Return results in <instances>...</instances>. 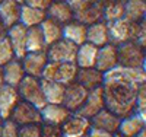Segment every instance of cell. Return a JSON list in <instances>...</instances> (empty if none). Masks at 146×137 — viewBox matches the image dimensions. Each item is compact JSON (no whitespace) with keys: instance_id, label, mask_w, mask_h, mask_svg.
I'll use <instances>...</instances> for the list:
<instances>
[{"instance_id":"3957f363","label":"cell","mask_w":146,"mask_h":137,"mask_svg":"<svg viewBox=\"0 0 146 137\" xmlns=\"http://www.w3.org/2000/svg\"><path fill=\"white\" fill-rule=\"evenodd\" d=\"M78 70L79 67L75 63H54V61H48L42 70L41 79L54 80L64 86H69L76 82Z\"/></svg>"},{"instance_id":"4316f807","label":"cell","mask_w":146,"mask_h":137,"mask_svg":"<svg viewBox=\"0 0 146 137\" xmlns=\"http://www.w3.org/2000/svg\"><path fill=\"white\" fill-rule=\"evenodd\" d=\"M47 18H50L62 25H66L67 22L73 21V10L67 5V2H53L45 10Z\"/></svg>"},{"instance_id":"52a82bcc","label":"cell","mask_w":146,"mask_h":137,"mask_svg":"<svg viewBox=\"0 0 146 137\" xmlns=\"http://www.w3.org/2000/svg\"><path fill=\"white\" fill-rule=\"evenodd\" d=\"M104 80H118V82H126V83L142 85V83H146V70L115 66L114 69L104 73Z\"/></svg>"},{"instance_id":"8d00e7d4","label":"cell","mask_w":146,"mask_h":137,"mask_svg":"<svg viewBox=\"0 0 146 137\" xmlns=\"http://www.w3.org/2000/svg\"><path fill=\"white\" fill-rule=\"evenodd\" d=\"M41 137H63L62 130L58 126H50V124H42L41 127Z\"/></svg>"},{"instance_id":"5bb4252c","label":"cell","mask_w":146,"mask_h":137,"mask_svg":"<svg viewBox=\"0 0 146 137\" xmlns=\"http://www.w3.org/2000/svg\"><path fill=\"white\" fill-rule=\"evenodd\" d=\"M88 92L89 91H86L78 82L66 86L64 96H63V105L70 111V113H76V111L83 105L85 99L88 96Z\"/></svg>"},{"instance_id":"7a4b0ae2","label":"cell","mask_w":146,"mask_h":137,"mask_svg":"<svg viewBox=\"0 0 146 137\" xmlns=\"http://www.w3.org/2000/svg\"><path fill=\"white\" fill-rule=\"evenodd\" d=\"M108 41L115 47L135 41L143 48L146 47V22L145 19L140 22H131L126 18H121L114 22H108Z\"/></svg>"},{"instance_id":"9a60e30c","label":"cell","mask_w":146,"mask_h":137,"mask_svg":"<svg viewBox=\"0 0 146 137\" xmlns=\"http://www.w3.org/2000/svg\"><path fill=\"white\" fill-rule=\"evenodd\" d=\"M41 113V120L42 124H50V126H62V124L70 117V111L63 105V104H47Z\"/></svg>"},{"instance_id":"7bdbcfd3","label":"cell","mask_w":146,"mask_h":137,"mask_svg":"<svg viewBox=\"0 0 146 137\" xmlns=\"http://www.w3.org/2000/svg\"><path fill=\"white\" fill-rule=\"evenodd\" d=\"M3 85V71H2V67H0V86Z\"/></svg>"},{"instance_id":"ee69618b","label":"cell","mask_w":146,"mask_h":137,"mask_svg":"<svg viewBox=\"0 0 146 137\" xmlns=\"http://www.w3.org/2000/svg\"><path fill=\"white\" fill-rule=\"evenodd\" d=\"M114 137H123V136H120L118 133H115V134H114Z\"/></svg>"},{"instance_id":"ffe728a7","label":"cell","mask_w":146,"mask_h":137,"mask_svg":"<svg viewBox=\"0 0 146 137\" xmlns=\"http://www.w3.org/2000/svg\"><path fill=\"white\" fill-rule=\"evenodd\" d=\"M21 6L22 5L18 3L16 0H3L0 3V19L7 29L19 23Z\"/></svg>"},{"instance_id":"83f0119b","label":"cell","mask_w":146,"mask_h":137,"mask_svg":"<svg viewBox=\"0 0 146 137\" xmlns=\"http://www.w3.org/2000/svg\"><path fill=\"white\" fill-rule=\"evenodd\" d=\"M40 29L42 32L44 41L47 45H51V44H54L63 38V25L50 19V18H45L41 22Z\"/></svg>"},{"instance_id":"4fadbf2b","label":"cell","mask_w":146,"mask_h":137,"mask_svg":"<svg viewBox=\"0 0 146 137\" xmlns=\"http://www.w3.org/2000/svg\"><path fill=\"white\" fill-rule=\"evenodd\" d=\"M89 121H91V128H96V130H101V131L115 134L118 131V126H120L121 118L117 117L115 114H113L111 111H108L107 108H104L96 115H94Z\"/></svg>"},{"instance_id":"cb8c5ba5","label":"cell","mask_w":146,"mask_h":137,"mask_svg":"<svg viewBox=\"0 0 146 137\" xmlns=\"http://www.w3.org/2000/svg\"><path fill=\"white\" fill-rule=\"evenodd\" d=\"M73 19L86 25V26H89V25H92L95 22L102 21V3L100 0H95L92 5L85 7L83 10H79L76 13H73Z\"/></svg>"},{"instance_id":"60d3db41","label":"cell","mask_w":146,"mask_h":137,"mask_svg":"<svg viewBox=\"0 0 146 137\" xmlns=\"http://www.w3.org/2000/svg\"><path fill=\"white\" fill-rule=\"evenodd\" d=\"M6 35H7V28L3 25L2 19H0V41H2L3 38H6Z\"/></svg>"},{"instance_id":"816d5d0a","label":"cell","mask_w":146,"mask_h":137,"mask_svg":"<svg viewBox=\"0 0 146 137\" xmlns=\"http://www.w3.org/2000/svg\"><path fill=\"white\" fill-rule=\"evenodd\" d=\"M86 137H88V136H86Z\"/></svg>"},{"instance_id":"ab89813d","label":"cell","mask_w":146,"mask_h":137,"mask_svg":"<svg viewBox=\"0 0 146 137\" xmlns=\"http://www.w3.org/2000/svg\"><path fill=\"white\" fill-rule=\"evenodd\" d=\"M88 137H114V134L107 133V131H101V130H96V128H91L89 133H88Z\"/></svg>"},{"instance_id":"7dc6e473","label":"cell","mask_w":146,"mask_h":137,"mask_svg":"<svg viewBox=\"0 0 146 137\" xmlns=\"http://www.w3.org/2000/svg\"><path fill=\"white\" fill-rule=\"evenodd\" d=\"M2 121H3V120H2V115H0V124H2Z\"/></svg>"},{"instance_id":"d6986e66","label":"cell","mask_w":146,"mask_h":137,"mask_svg":"<svg viewBox=\"0 0 146 137\" xmlns=\"http://www.w3.org/2000/svg\"><path fill=\"white\" fill-rule=\"evenodd\" d=\"M76 82L82 85L86 91H92L95 88H100L104 83V73L96 70L95 67L91 69H79L76 74Z\"/></svg>"},{"instance_id":"5b68a950","label":"cell","mask_w":146,"mask_h":137,"mask_svg":"<svg viewBox=\"0 0 146 137\" xmlns=\"http://www.w3.org/2000/svg\"><path fill=\"white\" fill-rule=\"evenodd\" d=\"M18 92L22 101L34 105L38 109H42L47 105L42 89H41V80L36 77L25 76L22 79V82L18 85Z\"/></svg>"},{"instance_id":"f907efd6","label":"cell","mask_w":146,"mask_h":137,"mask_svg":"<svg viewBox=\"0 0 146 137\" xmlns=\"http://www.w3.org/2000/svg\"><path fill=\"white\" fill-rule=\"evenodd\" d=\"M2 2H3V0H0V3H2Z\"/></svg>"},{"instance_id":"f1b7e54d","label":"cell","mask_w":146,"mask_h":137,"mask_svg":"<svg viewBox=\"0 0 146 137\" xmlns=\"http://www.w3.org/2000/svg\"><path fill=\"white\" fill-rule=\"evenodd\" d=\"M47 18V13L44 10L34 9L27 5L21 6V16H19V23H22L25 28H34L40 26L41 22Z\"/></svg>"},{"instance_id":"30bf717a","label":"cell","mask_w":146,"mask_h":137,"mask_svg":"<svg viewBox=\"0 0 146 137\" xmlns=\"http://www.w3.org/2000/svg\"><path fill=\"white\" fill-rule=\"evenodd\" d=\"M104 108H105L104 91H102V86H100V88H95V89L88 92V96H86V99H85L83 105L76 111V114L91 120L94 115H96Z\"/></svg>"},{"instance_id":"8992f818","label":"cell","mask_w":146,"mask_h":137,"mask_svg":"<svg viewBox=\"0 0 146 137\" xmlns=\"http://www.w3.org/2000/svg\"><path fill=\"white\" fill-rule=\"evenodd\" d=\"M76 53H78V45L64 38L48 45L45 51L48 61H54V63H75Z\"/></svg>"},{"instance_id":"2e32d148","label":"cell","mask_w":146,"mask_h":137,"mask_svg":"<svg viewBox=\"0 0 146 137\" xmlns=\"http://www.w3.org/2000/svg\"><path fill=\"white\" fill-rule=\"evenodd\" d=\"M21 63L27 76L41 79L42 70L48 63V58L45 53H27L25 57L21 60Z\"/></svg>"},{"instance_id":"d4e9b609","label":"cell","mask_w":146,"mask_h":137,"mask_svg":"<svg viewBox=\"0 0 146 137\" xmlns=\"http://www.w3.org/2000/svg\"><path fill=\"white\" fill-rule=\"evenodd\" d=\"M86 42L95 45V47H102L105 44H108V26L107 22L100 21L95 22L86 28Z\"/></svg>"},{"instance_id":"e0dca14e","label":"cell","mask_w":146,"mask_h":137,"mask_svg":"<svg viewBox=\"0 0 146 137\" xmlns=\"http://www.w3.org/2000/svg\"><path fill=\"white\" fill-rule=\"evenodd\" d=\"M118 66V53L117 47L113 44H105L98 48V56H96L95 69L100 70L101 73H107L108 70L114 69Z\"/></svg>"},{"instance_id":"603a6c76","label":"cell","mask_w":146,"mask_h":137,"mask_svg":"<svg viewBox=\"0 0 146 137\" xmlns=\"http://www.w3.org/2000/svg\"><path fill=\"white\" fill-rule=\"evenodd\" d=\"M96 56H98V47H95L89 42H85L78 47L76 60L75 64L79 69H91L95 67L96 63Z\"/></svg>"},{"instance_id":"681fc988","label":"cell","mask_w":146,"mask_h":137,"mask_svg":"<svg viewBox=\"0 0 146 137\" xmlns=\"http://www.w3.org/2000/svg\"><path fill=\"white\" fill-rule=\"evenodd\" d=\"M100 2H105V0H100Z\"/></svg>"},{"instance_id":"484cf974","label":"cell","mask_w":146,"mask_h":137,"mask_svg":"<svg viewBox=\"0 0 146 137\" xmlns=\"http://www.w3.org/2000/svg\"><path fill=\"white\" fill-rule=\"evenodd\" d=\"M40 80H41V89L45 98V102L47 104H63L66 86L54 80H44V79H40Z\"/></svg>"},{"instance_id":"4dcf8cb0","label":"cell","mask_w":146,"mask_h":137,"mask_svg":"<svg viewBox=\"0 0 146 137\" xmlns=\"http://www.w3.org/2000/svg\"><path fill=\"white\" fill-rule=\"evenodd\" d=\"M48 45L44 41L40 26L28 28L27 32V53H45Z\"/></svg>"},{"instance_id":"ba28073f","label":"cell","mask_w":146,"mask_h":137,"mask_svg":"<svg viewBox=\"0 0 146 137\" xmlns=\"http://www.w3.org/2000/svg\"><path fill=\"white\" fill-rule=\"evenodd\" d=\"M9 120H12L15 124H18L19 127L28 126V124H42L40 109L35 108L31 104H28V102H25V101H22V99L18 102L15 109L12 111Z\"/></svg>"},{"instance_id":"74e56055","label":"cell","mask_w":146,"mask_h":137,"mask_svg":"<svg viewBox=\"0 0 146 137\" xmlns=\"http://www.w3.org/2000/svg\"><path fill=\"white\" fill-rule=\"evenodd\" d=\"M53 2H54V0H23V5L45 12L48 7H50V5H51Z\"/></svg>"},{"instance_id":"7402d4cb","label":"cell","mask_w":146,"mask_h":137,"mask_svg":"<svg viewBox=\"0 0 146 137\" xmlns=\"http://www.w3.org/2000/svg\"><path fill=\"white\" fill-rule=\"evenodd\" d=\"M86 25L73 19L63 25V38L79 47L86 42Z\"/></svg>"},{"instance_id":"d590c367","label":"cell","mask_w":146,"mask_h":137,"mask_svg":"<svg viewBox=\"0 0 146 137\" xmlns=\"http://www.w3.org/2000/svg\"><path fill=\"white\" fill-rule=\"evenodd\" d=\"M0 128H2V137H18L19 134V126L15 124L12 120L2 121Z\"/></svg>"},{"instance_id":"8fae6325","label":"cell","mask_w":146,"mask_h":137,"mask_svg":"<svg viewBox=\"0 0 146 137\" xmlns=\"http://www.w3.org/2000/svg\"><path fill=\"white\" fill-rule=\"evenodd\" d=\"M27 32L28 28H25L22 23H16L7 29L6 38L9 40L12 48H13L15 58L18 60H22L27 54Z\"/></svg>"},{"instance_id":"6da1fadb","label":"cell","mask_w":146,"mask_h":137,"mask_svg":"<svg viewBox=\"0 0 146 137\" xmlns=\"http://www.w3.org/2000/svg\"><path fill=\"white\" fill-rule=\"evenodd\" d=\"M139 85L126 83L118 80H104V102L105 108L120 118H124L135 113L136 93Z\"/></svg>"},{"instance_id":"d6a6232c","label":"cell","mask_w":146,"mask_h":137,"mask_svg":"<svg viewBox=\"0 0 146 137\" xmlns=\"http://www.w3.org/2000/svg\"><path fill=\"white\" fill-rule=\"evenodd\" d=\"M135 113L142 115L143 118H146V83L139 85V88H137Z\"/></svg>"},{"instance_id":"7c38bea8","label":"cell","mask_w":146,"mask_h":137,"mask_svg":"<svg viewBox=\"0 0 146 137\" xmlns=\"http://www.w3.org/2000/svg\"><path fill=\"white\" fill-rule=\"evenodd\" d=\"M21 101V96L18 92V88L9 85H2L0 86V115L2 120H9L12 111L15 109L18 102Z\"/></svg>"},{"instance_id":"c3c4849f","label":"cell","mask_w":146,"mask_h":137,"mask_svg":"<svg viewBox=\"0 0 146 137\" xmlns=\"http://www.w3.org/2000/svg\"><path fill=\"white\" fill-rule=\"evenodd\" d=\"M0 137H2V128H0Z\"/></svg>"},{"instance_id":"bcb514c9","label":"cell","mask_w":146,"mask_h":137,"mask_svg":"<svg viewBox=\"0 0 146 137\" xmlns=\"http://www.w3.org/2000/svg\"><path fill=\"white\" fill-rule=\"evenodd\" d=\"M54 2H67V0H54Z\"/></svg>"},{"instance_id":"f6af8a7d","label":"cell","mask_w":146,"mask_h":137,"mask_svg":"<svg viewBox=\"0 0 146 137\" xmlns=\"http://www.w3.org/2000/svg\"><path fill=\"white\" fill-rule=\"evenodd\" d=\"M18 3H21V5H23V0H16Z\"/></svg>"},{"instance_id":"1f68e13d","label":"cell","mask_w":146,"mask_h":137,"mask_svg":"<svg viewBox=\"0 0 146 137\" xmlns=\"http://www.w3.org/2000/svg\"><path fill=\"white\" fill-rule=\"evenodd\" d=\"M146 16V0H124V18L131 22H140Z\"/></svg>"},{"instance_id":"ac0fdd59","label":"cell","mask_w":146,"mask_h":137,"mask_svg":"<svg viewBox=\"0 0 146 137\" xmlns=\"http://www.w3.org/2000/svg\"><path fill=\"white\" fill-rule=\"evenodd\" d=\"M145 126H146V118L133 113L124 118H121L117 133L123 137H135L142 130H145Z\"/></svg>"},{"instance_id":"44dd1931","label":"cell","mask_w":146,"mask_h":137,"mask_svg":"<svg viewBox=\"0 0 146 137\" xmlns=\"http://www.w3.org/2000/svg\"><path fill=\"white\" fill-rule=\"evenodd\" d=\"M2 71H3V83L13 86V88H18V85L22 82V79L27 76L25 71H23L21 60L18 58H13L7 64H5L2 67Z\"/></svg>"},{"instance_id":"9c48e42d","label":"cell","mask_w":146,"mask_h":137,"mask_svg":"<svg viewBox=\"0 0 146 137\" xmlns=\"http://www.w3.org/2000/svg\"><path fill=\"white\" fill-rule=\"evenodd\" d=\"M60 130H62L63 137H86L91 130V121L73 113L60 126Z\"/></svg>"},{"instance_id":"277c9868","label":"cell","mask_w":146,"mask_h":137,"mask_svg":"<svg viewBox=\"0 0 146 137\" xmlns=\"http://www.w3.org/2000/svg\"><path fill=\"white\" fill-rule=\"evenodd\" d=\"M118 53V66L123 67H135V69H145L146 57L145 48L135 41H129L117 47Z\"/></svg>"},{"instance_id":"b9f144b4","label":"cell","mask_w":146,"mask_h":137,"mask_svg":"<svg viewBox=\"0 0 146 137\" xmlns=\"http://www.w3.org/2000/svg\"><path fill=\"white\" fill-rule=\"evenodd\" d=\"M135 137H146V128H145V130H142V131H140L139 134H136Z\"/></svg>"},{"instance_id":"836d02e7","label":"cell","mask_w":146,"mask_h":137,"mask_svg":"<svg viewBox=\"0 0 146 137\" xmlns=\"http://www.w3.org/2000/svg\"><path fill=\"white\" fill-rule=\"evenodd\" d=\"M13 58H15L13 48H12L7 38H3L0 41V67H3L5 64H7Z\"/></svg>"},{"instance_id":"f35d334b","label":"cell","mask_w":146,"mask_h":137,"mask_svg":"<svg viewBox=\"0 0 146 137\" xmlns=\"http://www.w3.org/2000/svg\"><path fill=\"white\" fill-rule=\"evenodd\" d=\"M95 0H67V5L72 7L73 13H76L79 10H83L85 7H88L89 5H92Z\"/></svg>"},{"instance_id":"f546056e","label":"cell","mask_w":146,"mask_h":137,"mask_svg":"<svg viewBox=\"0 0 146 137\" xmlns=\"http://www.w3.org/2000/svg\"><path fill=\"white\" fill-rule=\"evenodd\" d=\"M102 3V21L114 22L124 18V0H105Z\"/></svg>"},{"instance_id":"e575fe53","label":"cell","mask_w":146,"mask_h":137,"mask_svg":"<svg viewBox=\"0 0 146 137\" xmlns=\"http://www.w3.org/2000/svg\"><path fill=\"white\" fill-rule=\"evenodd\" d=\"M42 124H28V126L19 127L18 137H41Z\"/></svg>"}]
</instances>
